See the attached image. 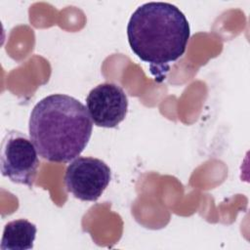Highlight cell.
Here are the masks:
<instances>
[{
	"instance_id": "cell-5",
	"label": "cell",
	"mask_w": 250,
	"mask_h": 250,
	"mask_svg": "<svg viewBox=\"0 0 250 250\" xmlns=\"http://www.w3.org/2000/svg\"><path fill=\"white\" fill-rule=\"evenodd\" d=\"M86 107L95 125L115 128L128 111V98L117 84L105 82L93 88L86 98Z\"/></svg>"
},
{
	"instance_id": "cell-4",
	"label": "cell",
	"mask_w": 250,
	"mask_h": 250,
	"mask_svg": "<svg viewBox=\"0 0 250 250\" xmlns=\"http://www.w3.org/2000/svg\"><path fill=\"white\" fill-rule=\"evenodd\" d=\"M111 179L108 165L95 157H77L64 173L68 192L82 201H96L107 188Z\"/></svg>"
},
{
	"instance_id": "cell-2",
	"label": "cell",
	"mask_w": 250,
	"mask_h": 250,
	"mask_svg": "<svg viewBox=\"0 0 250 250\" xmlns=\"http://www.w3.org/2000/svg\"><path fill=\"white\" fill-rule=\"evenodd\" d=\"M28 131L43 159L67 163L86 148L92 136L93 121L80 101L68 95L53 94L34 105Z\"/></svg>"
},
{
	"instance_id": "cell-1",
	"label": "cell",
	"mask_w": 250,
	"mask_h": 250,
	"mask_svg": "<svg viewBox=\"0 0 250 250\" xmlns=\"http://www.w3.org/2000/svg\"><path fill=\"white\" fill-rule=\"evenodd\" d=\"M190 36L184 13L167 2H147L139 6L127 24L131 50L148 63L157 82L165 80L171 63L186 52Z\"/></svg>"
},
{
	"instance_id": "cell-6",
	"label": "cell",
	"mask_w": 250,
	"mask_h": 250,
	"mask_svg": "<svg viewBox=\"0 0 250 250\" xmlns=\"http://www.w3.org/2000/svg\"><path fill=\"white\" fill-rule=\"evenodd\" d=\"M37 228L25 219L11 221L5 225L1 238V250H27L33 248Z\"/></svg>"
},
{
	"instance_id": "cell-3",
	"label": "cell",
	"mask_w": 250,
	"mask_h": 250,
	"mask_svg": "<svg viewBox=\"0 0 250 250\" xmlns=\"http://www.w3.org/2000/svg\"><path fill=\"white\" fill-rule=\"evenodd\" d=\"M39 164L38 152L32 141L20 131H8L1 144L2 176L13 183L32 188Z\"/></svg>"
}]
</instances>
